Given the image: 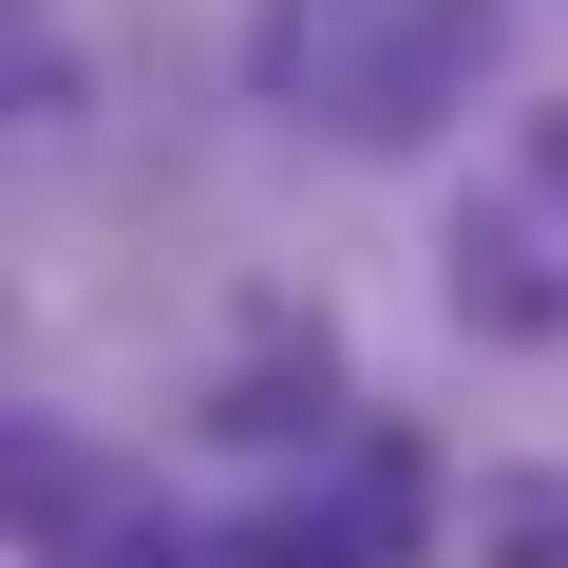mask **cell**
Instances as JSON below:
<instances>
[{"mask_svg": "<svg viewBox=\"0 0 568 568\" xmlns=\"http://www.w3.org/2000/svg\"><path fill=\"white\" fill-rule=\"evenodd\" d=\"M455 323H493V342H568V284H549L530 209H455Z\"/></svg>", "mask_w": 568, "mask_h": 568, "instance_id": "cell-3", "label": "cell"}, {"mask_svg": "<svg viewBox=\"0 0 568 568\" xmlns=\"http://www.w3.org/2000/svg\"><path fill=\"white\" fill-rule=\"evenodd\" d=\"M0 511H20V568H209V530L171 511V474L114 455V436H77V417L0 436Z\"/></svg>", "mask_w": 568, "mask_h": 568, "instance_id": "cell-2", "label": "cell"}, {"mask_svg": "<svg viewBox=\"0 0 568 568\" xmlns=\"http://www.w3.org/2000/svg\"><path fill=\"white\" fill-rule=\"evenodd\" d=\"M493 58V0H265V95H323L361 152H417Z\"/></svg>", "mask_w": 568, "mask_h": 568, "instance_id": "cell-1", "label": "cell"}, {"mask_svg": "<svg viewBox=\"0 0 568 568\" xmlns=\"http://www.w3.org/2000/svg\"><path fill=\"white\" fill-rule=\"evenodd\" d=\"M474 568H568V493L549 474H493L474 493Z\"/></svg>", "mask_w": 568, "mask_h": 568, "instance_id": "cell-4", "label": "cell"}]
</instances>
